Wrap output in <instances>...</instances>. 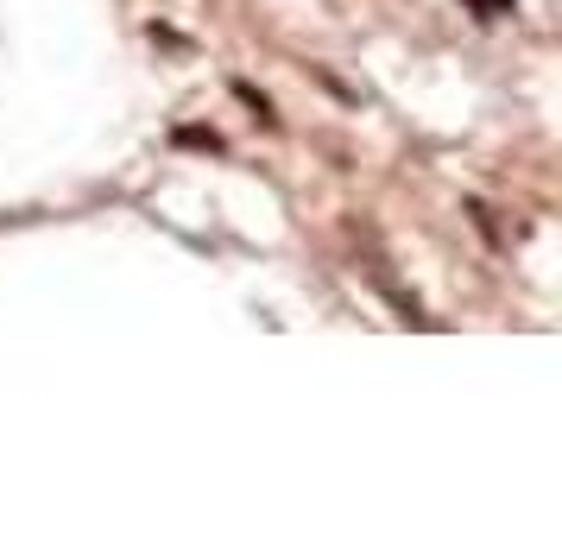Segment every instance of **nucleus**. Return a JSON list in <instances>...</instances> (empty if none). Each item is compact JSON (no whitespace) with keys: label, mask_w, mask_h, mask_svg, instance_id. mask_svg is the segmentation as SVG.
<instances>
[{"label":"nucleus","mask_w":562,"mask_h":543,"mask_svg":"<svg viewBox=\"0 0 562 543\" xmlns=\"http://www.w3.org/2000/svg\"><path fill=\"white\" fill-rule=\"evenodd\" d=\"M468 13H481V20H506V13H518V0H468Z\"/></svg>","instance_id":"obj_1"}]
</instances>
